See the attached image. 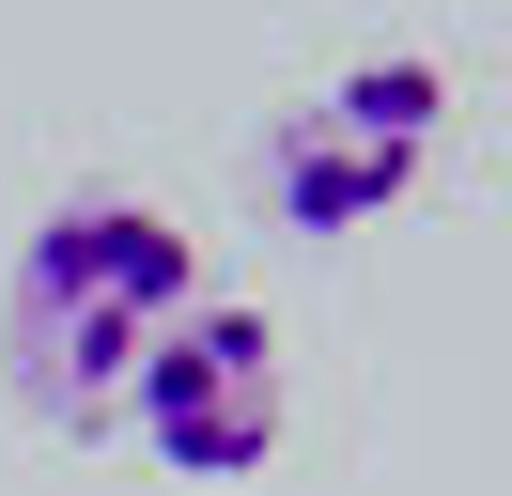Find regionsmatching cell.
I'll use <instances>...</instances> for the list:
<instances>
[{"label":"cell","mask_w":512,"mask_h":496,"mask_svg":"<svg viewBox=\"0 0 512 496\" xmlns=\"http://www.w3.org/2000/svg\"><path fill=\"white\" fill-rule=\"evenodd\" d=\"M125 419H140V450H156L171 481H249V465L280 450V326H264L249 295H187L156 326V357H140Z\"/></svg>","instance_id":"3957f363"},{"label":"cell","mask_w":512,"mask_h":496,"mask_svg":"<svg viewBox=\"0 0 512 496\" xmlns=\"http://www.w3.org/2000/svg\"><path fill=\"white\" fill-rule=\"evenodd\" d=\"M435 140H450V78L419 47H388V62H342L326 93H295L249 171H264V217L326 248V233H373V217L435 171Z\"/></svg>","instance_id":"7a4b0ae2"},{"label":"cell","mask_w":512,"mask_h":496,"mask_svg":"<svg viewBox=\"0 0 512 496\" xmlns=\"http://www.w3.org/2000/svg\"><path fill=\"white\" fill-rule=\"evenodd\" d=\"M202 295V248L171 202H63L32 217L16 279H0V388L47 434H109L156 357V326Z\"/></svg>","instance_id":"6da1fadb"}]
</instances>
